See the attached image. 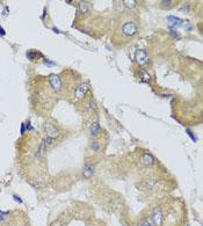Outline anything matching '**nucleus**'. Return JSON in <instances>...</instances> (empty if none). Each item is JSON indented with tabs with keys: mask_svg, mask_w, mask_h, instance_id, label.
Returning a JSON list of instances; mask_svg holds the SVG:
<instances>
[{
	"mask_svg": "<svg viewBox=\"0 0 203 226\" xmlns=\"http://www.w3.org/2000/svg\"><path fill=\"white\" fill-rule=\"evenodd\" d=\"M51 226H63V223H62V220H61V219H58V220L54 222V223L51 224Z\"/></svg>",
	"mask_w": 203,
	"mask_h": 226,
	"instance_id": "19",
	"label": "nucleus"
},
{
	"mask_svg": "<svg viewBox=\"0 0 203 226\" xmlns=\"http://www.w3.org/2000/svg\"><path fill=\"white\" fill-rule=\"evenodd\" d=\"M153 161H154V159L150 153H144L142 155V163L144 166H151L153 163Z\"/></svg>",
	"mask_w": 203,
	"mask_h": 226,
	"instance_id": "7",
	"label": "nucleus"
},
{
	"mask_svg": "<svg viewBox=\"0 0 203 226\" xmlns=\"http://www.w3.org/2000/svg\"><path fill=\"white\" fill-rule=\"evenodd\" d=\"M79 7H80V11L81 12H86L87 11L88 5H87V2H86V1H81V2L79 4Z\"/></svg>",
	"mask_w": 203,
	"mask_h": 226,
	"instance_id": "14",
	"label": "nucleus"
},
{
	"mask_svg": "<svg viewBox=\"0 0 203 226\" xmlns=\"http://www.w3.org/2000/svg\"><path fill=\"white\" fill-rule=\"evenodd\" d=\"M54 143H55L54 138H49V137H48L47 139L44 140V145H47V146H50V145H52Z\"/></svg>",
	"mask_w": 203,
	"mask_h": 226,
	"instance_id": "17",
	"label": "nucleus"
},
{
	"mask_svg": "<svg viewBox=\"0 0 203 226\" xmlns=\"http://www.w3.org/2000/svg\"><path fill=\"white\" fill-rule=\"evenodd\" d=\"M153 224H152V222L151 220H143V222H140L138 224V226H152Z\"/></svg>",
	"mask_w": 203,
	"mask_h": 226,
	"instance_id": "16",
	"label": "nucleus"
},
{
	"mask_svg": "<svg viewBox=\"0 0 203 226\" xmlns=\"http://www.w3.org/2000/svg\"><path fill=\"white\" fill-rule=\"evenodd\" d=\"M5 34H6V32H5V29H4V28H2L1 26H0V35H1V36H5Z\"/></svg>",
	"mask_w": 203,
	"mask_h": 226,
	"instance_id": "22",
	"label": "nucleus"
},
{
	"mask_svg": "<svg viewBox=\"0 0 203 226\" xmlns=\"http://www.w3.org/2000/svg\"><path fill=\"white\" fill-rule=\"evenodd\" d=\"M41 56H42V54H40L38 51H36V50H29V51L27 52V57H28V59H30L32 62L37 60Z\"/></svg>",
	"mask_w": 203,
	"mask_h": 226,
	"instance_id": "10",
	"label": "nucleus"
},
{
	"mask_svg": "<svg viewBox=\"0 0 203 226\" xmlns=\"http://www.w3.org/2000/svg\"><path fill=\"white\" fill-rule=\"evenodd\" d=\"M8 213H10L8 211H7V212H2V211H0V222H2V220L5 219V217L8 215Z\"/></svg>",
	"mask_w": 203,
	"mask_h": 226,
	"instance_id": "18",
	"label": "nucleus"
},
{
	"mask_svg": "<svg viewBox=\"0 0 203 226\" xmlns=\"http://www.w3.org/2000/svg\"><path fill=\"white\" fill-rule=\"evenodd\" d=\"M13 198H14V201H15V202H19L20 204L22 203V199H21V197H20V196H18V195H13Z\"/></svg>",
	"mask_w": 203,
	"mask_h": 226,
	"instance_id": "20",
	"label": "nucleus"
},
{
	"mask_svg": "<svg viewBox=\"0 0 203 226\" xmlns=\"http://www.w3.org/2000/svg\"><path fill=\"white\" fill-rule=\"evenodd\" d=\"M167 20H168L170 27H179V26H181L182 24V20L181 19H179V18H176V16H172V15H170V16L167 18Z\"/></svg>",
	"mask_w": 203,
	"mask_h": 226,
	"instance_id": "9",
	"label": "nucleus"
},
{
	"mask_svg": "<svg viewBox=\"0 0 203 226\" xmlns=\"http://www.w3.org/2000/svg\"><path fill=\"white\" fill-rule=\"evenodd\" d=\"M49 82L52 87V89L56 92H61L62 88H63V82H62V79L56 74H51L49 77Z\"/></svg>",
	"mask_w": 203,
	"mask_h": 226,
	"instance_id": "4",
	"label": "nucleus"
},
{
	"mask_svg": "<svg viewBox=\"0 0 203 226\" xmlns=\"http://www.w3.org/2000/svg\"><path fill=\"white\" fill-rule=\"evenodd\" d=\"M88 89H89V87H88V85H86V84H80V85H78L75 89V97H77L78 100L84 99V97L86 96V93L88 92Z\"/></svg>",
	"mask_w": 203,
	"mask_h": 226,
	"instance_id": "5",
	"label": "nucleus"
},
{
	"mask_svg": "<svg viewBox=\"0 0 203 226\" xmlns=\"http://www.w3.org/2000/svg\"><path fill=\"white\" fill-rule=\"evenodd\" d=\"M135 58H136V62H137L140 66H145L150 60L148 51H146L145 49L137 50V51H136V54H135Z\"/></svg>",
	"mask_w": 203,
	"mask_h": 226,
	"instance_id": "3",
	"label": "nucleus"
},
{
	"mask_svg": "<svg viewBox=\"0 0 203 226\" xmlns=\"http://www.w3.org/2000/svg\"><path fill=\"white\" fill-rule=\"evenodd\" d=\"M139 74H140V77H142V80H143V81H149L150 78H151L150 74L144 70V68H140V70H139Z\"/></svg>",
	"mask_w": 203,
	"mask_h": 226,
	"instance_id": "12",
	"label": "nucleus"
},
{
	"mask_svg": "<svg viewBox=\"0 0 203 226\" xmlns=\"http://www.w3.org/2000/svg\"><path fill=\"white\" fill-rule=\"evenodd\" d=\"M172 4H173V1H170V0L166 1V0H164V1H161L160 2V6L161 7H168V8H170V7L172 6Z\"/></svg>",
	"mask_w": 203,
	"mask_h": 226,
	"instance_id": "15",
	"label": "nucleus"
},
{
	"mask_svg": "<svg viewBox=\"0 0 203 226\" xmlns=\"http://www.w3.org/2000/svg\"><path fill=\"white\" fill-rule=\"evenodd\" d=\"M171 34H172V36L178 37V32H175V30H171Z\"/></svg>",
	"mask_w": 203,
	"mask_h": 226,
	"instance_id": "23",
	"label": "nucleus"
},
{
	"mask_svg": "<svg viewBox=\"0 0 203 226\" xmlns=\"http://www.w3.org/2000/svg\"><path fill=\"white\" fill-rule=\"evenodd\" d=\"M151 222L154 226H161L164 223V215H162V211L159 206L154 208L152 210V213H151Z\"/></svg>",
	"mask_w": 203,
	"mask_h": 226,
	"instance_id": "2",
	"label": "nucleus"
},
{
	"mask_svg": "<svg viewBox=\"0 0 203 226\" xmlns=\"http://www.w3.org/2000/svg\"><path fill=\"white\" fill-rule=\"evenodd\" d=\"M123 4L127 6V7H130V8H132V7H135L136 6V4H137V1H135V0H131V1H128V0H124L123 1Z\"/></svg>",
	"mask_w": 203,
	"mask_h": 226,
	"instance_id": "13",
	"label": "nucleus"
},
{
	"mask_svg": "<svg viewBox=\"0 0 203 226\" xmlns=\"http://www.w3.org/2000/svg\"><path fill=\"white\" fill-rule=\"evenodd\" d=\"M117 32L124 40L131 38L138 32V22L134 18H127L123 21H121Z\"/></svg>",
	"mask_w": 203,
	"mask_h": 226,
	"instance_id": "1",
	"label": "nucleus"
},
{
	"mask_svg": "<svg viewBox=\"0 0 203 226\" xmlns=\"http://www.w3.org/2000/svg\"><path fill=\"white\" fill-rule=\"evenodd\" d=\"M99 131H100V125H99V123H92L91 125H89V132H91V135H93V136H95L99 133Z\"/></svg>",
	"mask_w": 203,
	"mask_h": 226,
	"instance_id": "11",
	"label": "nucleus"
},
{
	"mask_svg": "<svg viewBox=\"0 0 203 226\" xmlns=\"http://www.w3.org/2000/svg\"><path fill=\"white\" fill-rule=\"evenodd\" d=\"M187 132H188V135H189V136L192 137V139L194 140V141H195V140H196V137H195V136L193 135V132H192V131H190V130H187Z\"/></svg>",
	"mask_w": 203,
	"mask_h": 226,
	"instance_id": "21",
	"label": "nucleus"
},
{
	"mask_svg": "<svg viewBox=\"0 0 203 226\" xmlns=\"http://www.w3.org/2000/svg\"><path fill=\"white\" fill-rule=\"evenodd\" d=\"M44 130H45V132H47V136L49 137V138H56V137H58L59 136V131L58 129L52 125V124H50V123H45L44 124Z\"/></svg>",
	"mask_w": 203,
	"mask_h": 226,
	"instance_id": "6",
	"label": "nucleus"
},
{
	"mask_svg": "<svg viewBox=\"0 0 203 226\" xmlns=\"http://www.w3.org/2000/svg\"><path fill=\"white\" fill-rule=\"evenodd\" d=\"M94 174V166L92 165H86L84 167V171H83V175L85 179H89L92 177V175Z\"/></svg>",
	"mask_w": 203,
	"mask_h": 226,
	"instance_id": "8",
	"label": "nucleus"
},
{
	"mask_svg": "<svg viewBox=\"0 0 203 226\" xmlns=\"http://www.w3.org/2000/svg\"><path fill=\"white\" fill-rule=\"evenodd\" d=\"M24 133V124H22L21 125V135Z\"/></svg>",
	"mask_w": 203,
	"mask_h": 226,
	"instance_id": "24",
	"label": "nucleus"
}]
</instances>
